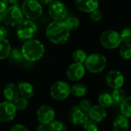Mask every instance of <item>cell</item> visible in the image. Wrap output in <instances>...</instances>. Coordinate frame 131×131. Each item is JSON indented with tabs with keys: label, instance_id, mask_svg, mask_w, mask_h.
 <instances>
[{
	"label": "cell",
	"instance_id": "obj_1",
	"mask_svg": "<svg viewBox=\"0 0 131 131\" xmlns=\"http://www.w3.org/2000/svg\"><path fill=\"white\" fill-rule=\"evenodd\" d=\"M46 35L50 41L55 45H63L70 38V30L63 21H54L46 28Z\"/></svg>",
	"mask_w": 131,
	"mask_h": 131
},
{
	"label": "cell",
	"instance_id": "obj_2",
	"mask_svg": "<svg viewBox=\"0 0 131 131\" xmlns=\"http://www.w3.org/2000/svg\"><path fill=\"white\" fill-rule=\"evenodd\" d=\"M22 54L27 61H37L40 60L45 53V47L38 40H28L21 48Z\"/></svg>",
	"mask_w": 131,
	"mask_h": 131
},
{
	"label": "cell",
	"instance_id": "obj_3",
	"mask_svg": "<svg viewBox=\"0 0 131 131\" xmlns=\"http://www.w3.org/2000/svg\"><path fill=\"white\" fill-rule=\"evenodd\" d=\"M107 58L99 53H94L88 56L84 63V67L91 73H99L104 71L107 66Z\"/></svg>",
	"mask_w": 131,
	"mask_h": 131
},
{
	"label": "cell",
	"instance_id": "obj_4",
	"mask_svg": "<svg viewBox=\"0 0 131 131\" xmlns=\"http://www.w3.org/2000/svg\"><path fill=\"white\" fill-rule=\"evenodd\" d=\"M2 17L3 23L8 26L14 27L23 21V12L18 5H12L2 14Z\"/></svg>",
	"mask_w": 131,
	"mask_h": 131
},
{
	"label": "cell",
	"instance_id": "obj_5",
	"mask_svg": "<svg viewBox=\"0 0 131 131\" xmlns=\"http://www.w3.org/2000/svg\"><path fill=\"white\" fill-rule=\"evenodd\" d=\"M23 15L29 20H35L39 18L42 13L43 8L39 2L37 0L24 1L21 5Z\"/></svg>",
	"mask_w": 131,
	"mask_h": 131
},
{
	"label": "cell",
	"instance_id": "obj_6",
	"mask_svg": "<svg viewBox=\"0 0 131 131\" xmlns=\"http://www.w3.org/2000/svg\"><path fill=\"white\" fill-rule=\"evenodd\" d=\"M101 45L107 49H115L121 45L122 41L121 35L114 30H107L104 31L100 38Z\"/></svg>",
	"mask_w": 131,
	"mask_h": 131
},
{
	"label": "cell",
	"instance_id": "obj_7",
	"mask_svg": "<svg viewBox=\"0 0 131 131\" xmlns=\"http://www.w3.org/2000/svg\"><path fill=\"white\" fill-rule=\"evenodd\" d=\"M71 94V88L65 81H59L55 82L50 89L51 97L56 101H64Z\"/></svg>",
	"mask_w": 131,
	"mask_h": 131
},
{
	"label": "cell",
	"instance_id": "obj_8",
	"mask_svg": "<svg viewBox=\"0 0 131 131\" xmlns=\"http://www.w3.org/2000/svg\"><path fill=\"white\" fill-rule=\"evenodd\" d=\"M37 31V26L32 20H23L18 26L17 35L21 39L30 40Z\"/></svg>",
	"mask_w": 131,
	"mask_h": 131
},
{
	"label": "cell",
	"instance_id": "obj_9",
	"mask_svg": "<svg viewBox=\"0 0 131 131\" xmlns=\"http://www.w3.org/2000/svg\"><path fill=\"white\" fill-rule=\"evenodd\" d=\"M48 13L54 21H62L66 18L68 10L62 2L54 0L49 5Z\"/></svg>",
	"mask_w": 131,
	"mask_h": 131
},
{
	"label": "cell",
	"instance_id": "obj_10",
	"mask_svg": "<svg viewBox=\"0 0 131 131\" xmlns=\"http://www.w3.org/2000/svg\"><path fill=\"white\" fill-rule=\"evenodd\" d=\"M68 118L74 125H83L88 120H89L88 112L82 109L80 106H75L71 109Z\"/></svg>",
	"mask_w": 131,
	"mask_h": 131
},
{
	"label": "cell",
	"instance_id": "obj_11",
	"mask_svg": "<svg viewBox=\"0 0 131 131\" xmlns=\"http://www.w3.org/2000/svg\"><path fill=\"white\" fill-rule=\"evenodd\" d=\"M16 108L12 102L4 101L0 103V121L3 122L12 121L16 115Z\"/></svg>",
	"mask_w": 131,
	"mask_h": 131
},
{
	"label": "cell",
	"instance_id": "obj_12",
	"mask_svg": "<svg viewBox=\"0 0 131 131\" xmlns=\"http://www.w3.org/2000/svg\"><path fill=\"white\" fill-rule=\"evenodd\" d=\"M105 81L107 84L114 90L121 88V87L124 84V77L121 71L117 70H112L109 71L107 74Z\"/></svg>",
	"mask_w": 131,
	"mask_h": 131
},
{
	"label": "cell",
	"instance_id": "obj_13",
	"mask_svg": "<svg viewBox=\"0 0 131 131\" xmlns=\"http://www.w3.org/2000/svg\"><path fill=\"white\" fill-rule=\"evenodd\" d=\"M37 117L41 124L49 125L54 120V110L49 105H42L37 111Z\"/></svg>",
	"mask_w": 131,
	"mask_h": 131
},
{
	"label": "cell",
	"instance_id": "obj_14",
	"mask_svg": "<svg viewBox=\"0 0 131 131\" xmlns=\"http://www.w3.org/2000/svg\"><path fill=\"white\" fill-rule=\"evenodd\" d=\"M85 74V67L83 64L75 63L71 64L67 69V77L71 81H80Z\"/></svg>",
	"mask_w": 131,
	"mask_h": 131
},
{
	"label": "cell",
	"instance_id": "obj_15",
	"mask_svg": "<svg viewBox=\"0 0 131 131\" xmlns=\"http://www.w3.org/2000/svg\"><path fill=\"white\" fill-rule=\"evenodd\" d=\"M76 8L83 12L91 13L99 7L98 0H75Z\"/></svg>",
	"mask_w": 131,
	"mask_h": 131
},
{
	"label": "cell",
	"instance_id": "obj_16",
	"mask_svg": "<svg viewBox=\"0 0 131 131\" xmlns=\"http://www.w3.org/2000/svg\"><path fill=\"white\" fill-rule=\"evenodd\" d=\"M107 111L104 107L98 105L92 106L88 112V117L90 120H92L97 123L102 122L107 117Z\"/></svg>",
	"mask_w": 131,
	"mask_h": 131
},
{
	"label": "cell",
	"instance_id": "obj_17",
	"mask_svg": "<svg viewBox=\"0 0 131 131\" xmlns=\"http://www.w3.org/2000/svg\"><path fill=\"white\" fill-rule=\"evenodd\" d=\"M3 94L5 98L7 100V101L13 103L18 97L20 94L18 87H17L15 84L9 83L5 85L3 90Z\"/></svg>",
	"mask_w": 131,
	"mask_h": 131
},
{
	"label": "cell",
	"instance_id": "obj_18",
	"mask_svg": "<svg viewBox=\"0 0 131 131\" xmlns=\"http://www.w3.org/2000/svg\"><path fill=\"white\" fill-rule=\"evenodd\" d=\"M130 128V121L124 115L118 116L113 122L114 131H127Z\"/></svg>",
	"mask_w": 131,
	"mask_h": 131
},
{
	"label": "cell",
	"instance_id": "obj_19",
	"mask_svg": "<svg viewBox=\"0 0 131 131\" xmlns=\"http://www.w3.org/2000/svg\"><path fill=\"white\" fill-rule=\"evenodd\" d=\"M18 87L19 90V94L22 97L28 100L34 96V88L31 84L28 82H19Z\"/></svg>",
	"mask_w": 131,
	"mask_h": 131
},
{
	"label": "cell",
	"instance_id": "obj_20",
	"mask_svg": "<svg viewBox=\"0 0 131 131\" xmlns=\"http://www.w3.org/2000/svg\"><path fill=\"white\" fill-rule=\"evenodd\" d=\"M88 88L83 84H76L71 88V94L76 97H82L88 94Z\"/></svg>",
	"mask_w": 131,
	"mask_h": 131
},
{
	"label": "cell",
	"instance_id": "obj_21",
	"mask_svg": "<svg viewBox=\"0 0 131 131\" xmlns=\"http://www.w3.org/2000/svg\"><path fill=\"white\" fill-rule=\"evenodd\" d=\"M12 50L10 43L7 39L0 38V60L5 59L8 57Z\"/></svg>",
	"mask_w": 131,
	"mask_h": 131
},
{
	"label": "cell",
	"instance_id": "obj_22",
	"mask_svg": "<svg viewBox=\"0 0 131 131\" xmlns=\"http://www.w3.org/2000/svg\"><path fill=\"white\" fill-rule=\"evenodd\" d=\"M112 100H113V104L114 105H120L122 104V102L126 98L125 97V92L121 89H114L111 94Z\"/></svg>",
	"mask_w": 131,
	"mask_h": 131
},
{
	"label": "cell",
	"instance_id": "obj_23",
	"mask_svg": "<svg viewBox=\"0 0 131 131\" xmlns=\"http://www.w3.org/2000/svg\"><path fill=\"white\" fill-rule=\"evenodd\" d=\"M121 112L124 117L131 118V96L127 97L121 104Z\"/></svg>",
	"mask_w": 131,
	"mask_h": 131
},
{
	"label": "cell",
	"instance_id": "obj_24",
	"mask_svg": "<svg viewBox=\"0 0 131 131\" xmlns=\"http://www.w3.org/2000/svg\"><path fill=\"white\" fill-rule=\"evenodd\" d=\"M8 58L11 61H12L14 63H21L25 59V58L22 54L21 50L20 51L18 48L12 49Z\"/></svg>",
	"mask_w": 131,
	"mask_h": 131
},
{
	"label": "cell",
	"instance_id": "obj_25",
	"mask_svg": "<svg viewBox=\"0 0 131 131\" xmlns=\"http://www.w3.org/2000/svg\"><path fill=\"white\" fill-rule=\"evenodd\" d=\"M98 104L100 106L104 108L110 107L113 104V100L111 95L107 93L101 94L98 97Z\"/></svg>",
	"mask_w": 131,
	"mask_h": 131
},
{
	"label": "cell",
	"instance_id": "obj_26",
	"mask_svg": "<svg viewBox=\"0 0 131 131\" xmlns=\"http://www.w3.org/2000/svg\"><path fill=\"white\" fill-rule=\"evenodd\" d=\"M87 58H88L87 54L85 53L84 51L81 49H77L72 54V59L75 63L84 64L85 63Z\"/></svg>",
	"mask_w": 131,
	"mask_h": 131
},
{
	"label": "cell",
	"instance_id": "obj_27",
	"mask_svg": "<svg viewBox=\"0 0 131 131\" xmlns=\"http://www.w3.org/2000/svg\"><path fill=\"white\" fill-rule=\"evenodd\" d=\"M119 53L123 59H131V43H124L119 49Z\"/></svg>",
	"mask_w": 131,
	"mask_h": 131
},
{
	"label": "cell",
	"instance_id": "obj_28",
	"mask_svg": "<svg viewBox=\"0 0 131 131\" xmlns=\"http://www.w3.org/2000/svg\"><path fill=\"white\" fill-rule=\"evenodd\" d=\"M63 21L70 31H73V30L77 29L80 25V21L76 17L66 18Z\"/></svg>",
	"mask_w": 131,
	"mask_h": 131
},
{
	"label": "cell",
	"instance_id": "obj_29",
	"mask_svg": "<svg viewBox=\"0 0 131 131\" xmlns=\"http://www.w3.org/2000/svg\"><path fill=\"white\" fill-rule=\"evenodd\" d=\"M66 125L61 121H54L49 124L50 131H66Z\"/></svg>",
	"mask_w": 131,
	"mask_h": 131
},
{
	"label": "cell",
	"instance_id": "obj_30",
	"mask_svg": "<svg viewBox=\"0 0 131 131\" xmlns=\"http://www.w3.org/2000/svg\"><path fill=\"white\" fill-rule=\"evenodd\" d=\"M16 110L18 111H23L25 110L27 107H28V100L22 97H18L14 102H13Z\"/></svg>",
	"mask_w": 131,
	"mask_h": 131
},
{
	"label": "cell",
	"instance_id": "obj_31",
	"mask_svg": "<svg viewBox=\"0 0 131 131\" xmlns=\"http://www.w3.org/2000/svg\"><path fill=\"white\" fill-rule=\"evenodd\" d=\"M83 128L84 131H98L99 130L97 123L90 119L83 124Z\"/></svg>",
	"mask_w": 131,
	"mask_h": 131
},
{
	"label": "cell",
	"instance_id": "obj_32",
	"mask_svg": "<svg viewBox=\"0 0 131 131\" xmlns=\"http://www.w3.org/2000/svg\"><path fill=\"white\" fill-rule=\"evenodd\" d=\"M121 41L124 43H131V28H125L120 33Z\"/></svg>",
	"mask_w": 131,
	"mask_h": 131
},
{
	"label": "cell",
	"instance_id": "obj_33",
	"mask_svg": "<svg viewBox=\"0 0 131 131\" xmlns=\"http://www.w3.org/2000/svg\"><path fill=\"white\" fill-rule=\"evenodd\" d=\"M102 12L101 10L99 9H96L94 10V12H91L90 13V17H91V19L94 21H99L100 20H101L102 18Z\"/></svg>",
	"mask_w": 131,
	"mask_h": 131
},
{
	"label": "cell",
	"instance_id": "obj_34",
	"mask_svg": "<svg viewBox=\"0 0 131 131\" xmlns=\"http://www.w3.org/2000/svg\"><path fill=\"white\" fill-rule=\"evenodd\" d=\"M79 106H80L82 109H84V111H86L87 112H89L90 109L92 107V104H91V103L90 102V101L86 100V99L82 100V101L80 102Z\"/></svg>",
	"mask_w": 131,
	"mask_h": 131
},
{
	"label": "cell",
	"instance_id": "obj_35",
	"mask_svg": "<svg viewBox=\"0 0 131 131\" xmlns=\"http://www.w3.org/2000/svg\"><path fill=\"white\" fill-rule=\"evenodd\" d=\"M9 131H28V130L23 125L21 124H16L11 127Z\"/></svg>",
	"mask_w": 131,
	"mask_h": 131
},
{
	"label": "cell",
	"instance_id": "obj_36",
	"mask_svg": "<svg viewBox=\"0 0 131 131\" xmlns=\"http://www.w3.org/2000/svg\"><path fill=\"white\" fill-rule=\"evenodd\" d=\"M8 5V0H0V14H2L6 9Z\"/></svg>",
	"mask_w": 131,
	"mask_h": 131
},
{
	"label": "cell",
	"instance_id": "obj_37",
	"mask_svg": "<svg viewBox=\"0 0 131 131\" xmlns=\"http://www.w3.org/2000/svg\"><path fill=\"white\" fill-rule=\"evenodd\" d=\"M36 131H50L49 130V125L41 124L36 129Z\"/></svg>",
	"mask_w": 131,
	"mask_h": 131
},
{
	"label": "cell",
	"instance_id": "obj_38",
	"mask_svg": "<svg viewBox=\"0 0 131 131\" xmlns=\"http://www.w3.org/2000/svg\"><path fill=\"white\" fill-rule=\"evenodd\" d=\"M6 34H7L6 29L4 27L0 26V38H4Z\"/></svg>",
	"mask_w": 131,
	"mask_h": 131
},
{
	"label": "cell",
	"instance_id": "obj_39",
	"mask_svg": "<svg viewBox=\"0 0 131 131\" xmlns=\"http://www.w3.org/2000/svg\"><path fill=\"white\" fill-rule=\"evenodd\" d=\"M20 0H8V3L12 5H17L19 3Z\"/></svg>",
	"mask_w": 131,
	"mask_h": 131
},
{
	"label": "cell",
	"instance_id": "obj_40",
	"mask_svg": "<svg viewBox=\"0 0 131 131\" xmlns=\"http://www.w3.org/2000/svg\"><path fill=\"white\" fill-rule=\"evenodd\" d=\"M54 1V0H39L40 3H42L44 5H50Z\"/></svg>",
	"mask_w": 131,
	"mask_h": 131
},
{
	"label": "cell",
	"instance_id": "obj_41",
	"mask_svg": "<svg viewBox=\"0 0 131 131\" xmlns=\"http://www.w3.org/2000/svg\"><path fill=\"white\" fill-rule=\"evenodd\" d=\"M1 22H2V14H0V24Z\"/></svg>",
	"mask_w": 131,
	"mask_h": 131
},
{
	"label": "cell",
	"instance_id": "obj_42",
	"mask_svg": "<svg viewBox=\"0 0 131 131\" xmlns=\"http://www.w3.org/2000/svg\"><path fill=\"white\" fill-rule=\"evenodd\" d=\"M24 1H26V0H24Z\"/></svg>",
	"mask_w": 131,
	"mask_h": 131
}]
</instances>
